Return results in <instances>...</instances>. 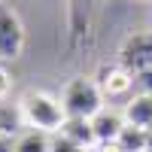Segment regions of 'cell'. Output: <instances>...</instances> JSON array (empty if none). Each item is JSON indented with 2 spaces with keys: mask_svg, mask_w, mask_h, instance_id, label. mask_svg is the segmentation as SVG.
Returning <instances> with one entry per match:
<instances>
[{
  "mask_svg": "<svg viewBox=\"0 0 152 152\" xmlns=\"http://www.w3.org/2000/svg\"><path fill=\"white\" fill-rule=\"evenodd\" d=\"M21 107V119L24 128L43 131V134H58L61 125L67 122V113L61 107V97L49 94V91H28L18 100Z\"/></svg>",
  "mask_w": 152,
  "mask_h": 152,
  "instance_id": "1",
  "label": "cell"
},
{
  "mask_svg": "<svg viewBox=\"0 0 152 152\" xmlns=\"http://www.w3.org/2000/svg\"><path fill=\"white\" fill-rule=\"evenodd\" d=\"M61 107H64L67 116H76V119H91L94 113L104 110V91L94 79L88 76H76L64 85L61 91Z\"/></svg>",
  "mask_w": 152,
  "mask_h": 152,
  "instance_id": "2",
  "label": "cell"
},
{
  "mask_svg": "<svg viewBox=\"0 0 152 152\" xmlns=\"http://www.w3.org/2000/svg\"><path fill=\"white\" fill-rule=\"evenodd\" d=\"M24 49V24L6 0H0V61H15Z\"/></svg>",
  "mask_w": 152,
  "mask_h": 152,
  "instance_id": "3",
  "label": "cell"
},
{
  "mask_svg": "<svg viewBox=\"0 0 152 152\" xmlns=\"http://www.w3.org/2000/svg\"><path fill=\"white\" fill-rule=\"evenodd\" d=\"M119 64L128 67L131 73L152 67V31H137L125 37V43L119 46Z\"/></svg>",
  "mask_w": 152,
  "mask_h": 152,
  "instance_id": "4",
  "label": "cell"
},
{
  "mask_svg": "<svg viewBox=\"0 0 152 152\" xmlns=\"http://www.w3.org/2000/svg\"><path fill=\"white\" fill-rule=\"evenodd\" d=\"M94 82L100 85V91H104V97H119V94H128L131 88H134V73L128 67H122V64H104L97 70L94 76Z\"/></svg>",
  "mask_w": 152,
  "mask_h": 152,
  "instance_id": "5",
  "label": "cell"
},
{
  "mask_svg": "<svg viewBox=\"0 0 152 152\" xmlns=\"http://www.w3.org/2000/svg\"><path fill=\"white\" fill-rule=\"evenodd\" d=\"M91 128H94L97 143H116V137L125 128V113L113 110V107H104L100 113L91 116Z\"/></svg>",
  "mask_w": 152,
  "mask_h": 152,
  "instance_id": "6",
  "label": "cell"
},
{
  "mask_svg": "<svg viewBox=\"0 0 152 152\" xmlns=\"http://www.w3.org/2000/svg\"><path fill=\"white\" fill-rule=\"evenodd\" d=\"M61 137L76 146V149H94L97 146V137H94V128H91V119H76V116H67V122L61 125Z\"/></svg>",
  "mask_w": 152,
  "mask_h": 152,
  "instance_id": "7",
  "label": "cell"
},
{
  "mask_svg": "<svg viewBox=\"0 0 152 152\" xmlns=\"http://www.w3.org/2000/svg\"><path fill=\"white\" fill-rule=\"evenodd\" d=\"M125 122L128 125H137V128H152V94H143L137 91L134 97H128L125 104Z\"/></svg>",
  "mask_w": 152,
  "mask_h": 152,
  "instance_id": "8",
  "label": "cell"
},
{
  "mask_svg": "<svg viewBox=\"0 0 152 152\" xmlns=\"http://www.w3.org/2000/svg\"><path fill=\"white\" fill-rule=\"evenodd\" d=\"M15 152H52V137L28 128L15 137Z\"/></svg>",
  "mask_w": 152,
  "mask_h": 152,
  "instance_id": "9",
  "label": "cell"
},
{
  "mask_svg": "<svg viewBox=\"0 0 152 152\" xmlns=\"http://www.w3.org/2000/svg\"><path fill=\"white\" fill-rule=\"evenodd\" d=\"M116 146L122 152H146V128H137V125L125 122L122 134L116 137Z\"/></svg>",
  "mask_w": 152,
  "mask_h": 152,
  "instance_id": "10",
  "label": "cell"
},
{
  "mask_svg": "<svg viewBox=\"0 0 152 152\" xmlns=\"http://www.w3.org/2000/svg\"><path fill=\"white\" fill-rule=\"evenodd\" d=\"M18 128H24V119H21V107H9L0 100V134L3 137H12Z\"/></svg>",
  "mask_w": 152,
  "mask_h": 152,
  "instance_id": "11",
  "label": "cell"
},
{
  "mask_svg": "<svg viewBox=\"0 0 152 152\" xmlns=\"http://www.w3.org/2000/svg\"><path fill=\"white\" fill-rule=\"evenodd\" d=\"M134 85H137V91L152 94V67H149V70H140V73H134Z\"/></svg>",
  "mask_w": 152,
  "mask_h": 152,
  "instance_id": "12",
  "label": "cell"
},
{
  "mask_svg": "<svg viewBox=\"0 0 152 152\" xmlns=\"http://www.w3.org/2000/svg\"><path fill=\"white\" fill-rule=\"evenodd\" d=\"M52 152H82V149H76L67 137H61V134H55L52 137Z\"/></svg>",
  "mask_w": 152,
  "mask_h": 152,
  "instance_id": "13",
  "label": "cell"
},
{
  "mask_svg": "<svg viewBox=\"0 0 152 152\" xmlns=\"http://www.w3.org/2000/svg\"><path fill=\"white\" fill-rule=\"evenodd\" d=\"M0 152H15V137H0Z\"/></svg>",
  "mask_w": 152,
  "mask_h": 152,
  "instance_id": "14",
  "label": "cell"
},
{
  "mask_svg": "<svg viewBox=\"0 0 152 152\" xmlns=\"http://www.w3.org/2000/svg\"><path fill=\"white\" fill-rule=\"evenodd\" d=\"M6 91H9V73H6V70H0V97H3Z\"/></svg>",
  "mask_w": 152,
  "mask_h": 152,
  "instance_id": "15",
  "label": "cell"
},
{
  "mask_svg": "<svg viewBox=\"0 0 152 152\" xmlns=\"http://www.w3.org/2000/svg\"><path fill=\"white\" fill-rule=\"evenodd\" d=\"M94 152H122V149H119L116 143H97V146H94Z\"/></svg>",
  "mask_w": 152,
  "mask_h": 152,
  "instance_id": "16",
  "label": "cell"
},
{
  "mask_svg": "<svg viewBox=\"0 0 152 152\" xmlns=\"http://www.w3.org/2000/svg\"><path fill=\"white\" fill-rule=\"evenodd\" d=\"M82 152H94V149H82Z\"/></svg>",
  "mask_w": 152,
  "mask_h": 152,
  "instance_id": "17",
  "label": "cell"
},
{
  "mask_svg": "<svg viewBox=\"0 0 152 152\" xmlns=\"http://www.w3.org/2000/svg\"><path fill=\"white\" fill-rule=\"evenodd\" d=\"M0 137H3V134H0Z\"/></svg>",
  "mask_w": 152,
  "mask_h": 152,
  "instance_id": "18",
  "label": "cell"
},
{
  "mask_svg": "<svg viewBox=\"0 0 152 152\" xmlns=\"http://www.w3.org/2000/svg\"><path fill=\"white\" fill-rule=\"evenodd\" d=\"M146 152H149V149H146Z\"/></svg>",
  "mask_w": 152,
  "mask_h": 152,
  "instance_id": "19",
  "label": "cell"
}]
</instances>
